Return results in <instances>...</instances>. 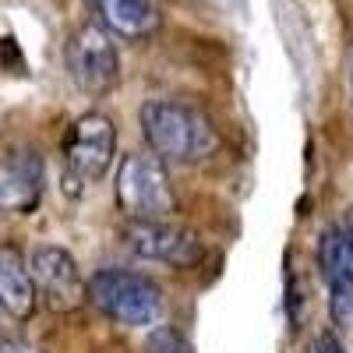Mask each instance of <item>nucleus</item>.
<instances>
[{
    "label": "nucleus",
    "instance_id": "nucleus-3",
    "mask_svg": "<svg viewBox=\"0 0 353 353\" xmlns=\"http://www.w3.org/2000/svg\"><path fill=\"white\" fill-rule=\"evenodd\" d=\"M117 205L128 216V223H159L173 212V188L170 173L159 156L131 152L121 159L117 170Z\"/></svg>",
    "mask_w": 353,
    "mask_h": 353
},
{
    "label": "nucleus",
    "instance_id": "nucleus-1",
    "mask_svg": "<svg viewBox=\"0 0 353 353\" xmlns=\"http://www.w3.org/2000/svg\"><path fill=\"white\" fill-rule=\"evenodd\" d=\"M138 124L152 156H159L163 163L191 166L209 159L219 145V134L209 117L176 99H149L138 110Z\"/></svg>",
    "mask_w": 353,
    "mask_h": 353
},
{
    "label": "nucleus",
    "instance_id": "nucleus-2",
    "mask_svg": "<svg viewBox=\"0 0 353 353\" xmlns=\"http://www.w3.org/2000/svg\"><path fill=\"white\" fill-rule=\"evenodd\" d=\"M88 301L128 329H149L163 318V290L128 269H99L88 279Z\"/></svg>",
    "mask_w": 353,
    "mask_h": 353
},
{
    "label": "nucleus",
    "instance_id": "nucleus-14",
    "mask_svg": "<svg viewBox=\"0 0 353 353\" xmlns=\"http://www.w3.org/2000/svg\"><path fill=\"white\" fill-rule=\"evenodd\" d=\"M0 353H36V350L25 343H0Z\"/></svg>",
    "mask_w": 353,
    "mask_h": 353
},
{
    "label": "nucleus",
    "instance_id": "nucleus-8",
    "mask_svg": "<svg viewBox=\"0 0 353 353\" xmlns=\"http://www.w3.org/2000/svg\"><path fill=\"white\" fill-rule=\"evenodd\" d=\"M43 159L32 149H11L0 156V212L25 216L43 198Z\"/></svg>",
    "mask_w": 353,
    "mask_h": 353
},
{
    "label": "nucleus",
    "instance_id": "nucleus-7",
    "mask_svg": "<svg viewBox=\"0 0 353 353\" xmlns=\"http://www.w3.org/2000/svg\"><path fill=\"white\" fill-rule=\"evenodd\" d=\"M28 272L36 279V290L57 311H71L88 297V283L78 272V261L57 244H43L28 258Z\"/></svg>",
    "mask_w": 353,
    "mask_h": 353
},
{
    "label": "nucleus",
    "instance_id": "nucleus-11",
    "mask_svg": "<svg viewBox=\"0 0 353 353\" xmlns=\"http://www.w3.org/2000/svg\"><path fill=\"white\" fill-rule=\"evenodd\" d=\"M318 265L329 283L353 272V216L339 226H329L318 241Z\"/></svg>",
    "mask_w": 353,
    "mask_h": 353
},
{
    "label": "nucleus",
    "instance_id": "nucleus-6",
    "mask_svg": "<svg viewBox=\"0 0 353 353\" xmlns=\"http://www.w3.org/2000/svg\"><path fill=\"white\" fill-rule=\"evenodd\" d=\"M124 244L138 258L166 261V265H176V269H188V265H194L205 254L198 233H191L184 226H173L166 219H159V223H128L124 226Z\"/></svg>",
    "mask_w": 353,
    "mask_h": 353
},
{
    "label": "nucleus",
    "instance_id": "nucleus-13",
    "mask_svg": "<svg viewBox=\"0 0 353 353\" xmlns=\"http://www.w3.org/2000/svg\"><path fill=\"white\" fill-rule=\"evenodd\" d=\"M145 353H194V350L176 329L159 325V329L149 332V339H145Z\"/></svg>",
    "mask_w": 353,
    "mask_h": 353
},
{
    "label": "nucleus",
    "instance_id": "nucleus-10",
    "mask_svg": "<svg viewBox=\"0 0 353 353\" xmlns=\"http://www.w3.org/2000/svg\"><path fill=\"white\" fill-rule=\"evenodd\" d=\"M36 279L18 248H0V307L14 318H28L36 311Z\"/></svg>",
    "mask_w": 353,
    "mask_h": 353
},
{
    "label": "nucleus",
    "instance_id": "nucleus-5",
    "mask_svg": "<svg viewBox=\"0 0 353 353\" xmlns=\"http://www.w3.org/2000/svg\"><path fill=\"white\" fill-rule=\"evenodd\" d=\"M64 64L85 96H103L121 81V53L113 46V36L92 21L71 32L64 46Z\"/></svg>",
    "mask_w": 353,
    "mask_h": 353
},
{
    "label": "nucleus",
    "instance_id": "nucleus-9",
    "mask_svg": "<svg viewBox=\"0 0 353 353\" xmlns=\"http://www.w3.org/2000/svg\"><path fill=\"white\" fill-rule=\"evenodd\" d=\"M92 8L99 21L106 25V32L121 36V39H149L163 14H159V0H92Z\"/></svg>",
    "mask_w": 353,
    "mask_h": 353
},
{
    "label": "nucleus",
    "instance_id": "nucleus-4",
    "mask_svg": "<svg viewBox=\"0 0 353 353\" xmlns=\"http://www.w3.org/2000/svg\"><path fill=\"white\" fill-rule=\"evenodd\" d=\"M117 152V131L106 113H81L68 128L64 138V176L68 191L78 194L85 184H96L113 166Z\"/></svg>",
    "mask_w": 353,
    "mask_h": 353
},
{
    "label": "nucleus",
    "instance_id": "nucleus-12",
    "mask_svg": "<svg viewBox=\"0 0 353 353\" xmlns=\"http://www.w3.org/2000/svg\"><path fill=\"white\" fill-rule=\"evenodd\" d=\"M329 314L339 332H353V272L329 283Z\"/></svg>",
    "mask_w": 353,
    "mask_h": 353
}]
</instances>
